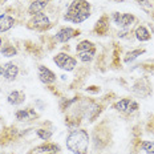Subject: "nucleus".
Returning <instances> with one entry per match:
<instances>
[{
  "label": "nucleus",
  "mask_w": 154,
  "mask_h": 154,
  "mask_svg": "<svg viewBox=\"0 0 154 154\" xmlns=\"http://www.w3.org/2000/svg\"><path fill=\"white\" fill-rule=\"evenodd\" d=\"M112 17H113L114 23L117 24L120 28H124V29L130 28L131 25H133L134 21H136V17H134V15H131V14H121V12H114Z\"/></svg>",
  "instance_id": "39448f33"
},
{
  "label": "nucleus",
  "mask_w": 154,
  "mask_h": 154,
  "mask_svg": "<svg viewBox=\"0 0 154 154\" xmlns=\"http://www.w3.org/2000/svg\"><path fill=\"white\" fill-rule=\"evenodd\" d=\"M3 68H4L3 77L5 79V81H15L16 77L19 76V66L14 63H7Z\"/></svg>",
  "instance_id": "9d476101"
},
{
  "label": "nucleus",
  "mask_w": 154,
  "mask_h": 154,
  "mask_svg": "<svg viewBox=\"0 0 154 154\" xmlns=\"http://www.w3.org/2000/svg\"><path fill=\"white\" fill-rule=\"evenodd\" d=\"M29 29H36V31H45L47 28L51 27V20L49 17L40 12V14H36L33 16H31V20L28 21V25H27Z\"/></svg>",
  "instance_id": "7ed1b4c3"
},
{
  "label": "nucleus",
  "mask_w": 154,
  "mask_h": 154,
  "mask_svg": "<svg viewBox=\"0 0 154 154\" xmlns=\"http://www.w3.org/2000/svg\"><path fill=\"white\" fill-rule=\"evenodd\" d=\"M89 16H91V4L86 0H72L64 15V20L73 24H81L86 19H89Z\"/></svg>",
  "instance_id": "f03ea898"
},
{
  "label": "nucleus",
  "mask_w": 154,
  "mask_h": 154,
  "mask_svg": "<svg viewBox=\"0 0 154 154\" xmlns=\"http://www.w3.org/2000/svg\"><path fill=\"white\" fill-rule=\"evenodd\" d=\"M89 134L85 129H73L66 136L65 143L69 152L73 154H88L89 149Z\"/></svg>",
  "instance_id": "f257e3e1"
},
{
  "label": "nucleus",
  "mask_w": 154,
  "mask_h": 154,
  "mask_svg": "<svg viewBox=\"0 0 154 154\" xmlns=\"http://www.w3.org/2000/svg\"><path fill=\"white\" fill-rule=\"evenodd\" d=\"M131 91H133V93H136L137 96L145 98L152 93V88H150V84L146 79H141V80H138V81L134 82Z\"/></svg>",
  "instance_id": "0eeeda50"
},
{
  "label": "nucleus",
  "mask_w": 154,
  "mask_h": 154,
  "mask_svg": "<svg viewBox=\"0 0 154 154\" xmlns=\"http://www.w3.org/2000/svg\"><path fill=\"white\" fill-rule=\"evenodd\" d=\"M2 45H3V38L0 37V48H2Z\"/></svg>",
  "instance_id": "a878e982"
},
{
  "label": "nucleus",
  "mask_w": 154,
  "mask_h": 154,
  "mask_svg": "<svg viewBox=\"0 0 154 154\" xmlns=\"http://www.w3.org/2000/svg\"><path fill=\"white\" fill-rule=\"evenodd\" d=\"M108 31H109V17L106 15H102L94 25V32L98 33L100 36H104Z\"/></svg>",
  "instance_id": "4468645a"
},
{
  "label": "nucleus",
  "mask_w": 154,
  "mask_h": 154,
  "mask_svg": "<svg viewBox=\"0 0 154 154\" xmlns=\"http://www.w3.org/2000/svg\"><path fill=\"white\" fill-rule=\"evenodd\" d=\"M76 66H77V60L73 56H69L68 59H66V61L64 63V65L61 66V69L66 70V72H72Z\"/></svg>",
  "instance_id": "412c9836"
},
{
  "label": "nucleus",
  "mask_w": 154,
  "mask_h": 154,
  "mask_svg": "<svg viewBox=\"0 0 154 154\" xmlns=\"http://www.w3.org/2000/svg\"><path fill=\"white\" fill-rule=\"evenodd\" d=\"M45 154H57V153H45Z\"/></svg>",
  "instance_id": "bb28decb"
},
{
  "label": "nucleus",
  "mask_w": 154,
  "mask_h": 154,
  "mask_svg": "<svg viewBox=\"0 0 154 154\" xmlns=\"http://www.w3.org/2000/svg\"><path fill=\"white\" fill-rule=\"evenodd\" d=\"M94 43H92V41H89V40H82V41H80L79 44L76 45V52L79 53V52H84V51H88V49H91V48H94Z\"/></svg>",
  "instance_id": "6ab92c4d"
},
{
  "label": "nucleus",
  "mask_w": 154,
  "mask_h": 154,
  "mask_svg": "<svg viewBox=\"0 0 154 154\" xmlns=\"http://www.w3.org/2000/svg\"><path fill=\"white\" fill-rule=\"evenodd\" d=\"M3 73H4V68H3V66H0V77L3 76Z\"/></svg>",
  "instance_id": "393cba45"
},
{
  "label": "nucleus",
  "mask_w": 154,
  "mask_h": 154,
  "mask_svg": "<svg viewBox=\"0 0 154 154\" xmlns=\"http://www.w3.org/2000/svg\"><path fill=\"white\" fill-rule=\"evenodd\" d=\"M143 53H145V49H143V48H137V49L130 51V52H128L126 54H125L124 63H125V64H129V63H131V61H134L137 57L141 56V54H143Z\"/></svg>",
  "instance_id": "a211bd4d"
},
{
  "label": "nucleus",
  "mask_w": 154,
  "mask_h": 154,
  "mask_svg": "<svg viewBox=\"0 0 154 154\" xmlns=\"http://www.w3.org/2000/svg\"><path fill=\"white\" fill-rule=\"evenodd\" d=\"M69 57V54L68 53H64V52H60V53H57L56 56L53 57V61L54 64H56L59 68H61V66L64 65V63L66 61V59Z\"/></svg>",
  "instance_id": "5701e85b"
},
{
  "label": "nucleus",
  "mask_w": 154,
  "mask_h": 154,
  "mask_svg": "<svg viewBox=\"0 0 154 154\" xmlns=\"http://www.w3.org/2000/svg\"><path fill=\"white\" fill-rule=\"evenodd\" d=\"M96 47L94 48H91V49H88V51H84V52H79L77 53V57H79V60L81 63H91L93 59H94V56H96Z\"/></svg>",
  "instance_id": "f3484780"
},
{
  "label": "nucleus",
  "mask_w": 154,
  "mask_h": 154,
  "mask_svg": "<svg viewBox=\"0 0 154 154\" xmlns=\"http://www.w3.org/2000/svg\"><path fill=\"white\" fill-rule=\"evenodd\" d=\"M15 118L20 122H29L38 118V114L35 112V109L32 108H27V109H20L15 113Z\"/></svg>",
  "instance_id": "6e6552de"
},
{
  "label": "nucleus",
  "mask_w": 154,
  "mask_h": 154,
  "mask_svg": "<svg viewBox=\"0 0 154 154\" xmlns=\"http://www.w3.org/2000/svg\"><path fill=\"white\" fill-rule=\"evenodd\" d=\"M140 108L138 102L130 100V98H122V100L117 101L113 104V109H116L117 112H121V113L125 114H131L134 112H137Z\"/></svg>",
  "instance_id": "20e7f679"
},
{
  "label": "nucleus",
  "mask_w": 154,
  "mask_h": 154,
  "mask_svg": "<svg viewBox=\"0 0 154 154\" xmlns=\"http://www.w3.org/2000/svg\"><path fill=\"white\" fill-rule=\"evenodd\" d=\"M7 101L11 105H14V106H19V105L24 104V101H25V93L21 92V91H12L8 94Z\"/></svg>",
  "instance_id": "ddd939ff"
},
{
  "label": "nucleus",
  "mask_w": 154,
  "mask_h": 154,
  "mask_svg": "<svg viewBox=\"0 0 154 154\" xmlns=\"http://www.w3.org/2000/svg\"><path fill=\"white\" fill-rule=\"evenodd\" d=\"M141 149L147 154H154V141H143L141 143Z\"/></svg>",
  "instance_id": "b1692460"
},
{
  "label": "nucleus",
  "mask_w": 154,
  "mask_h": 154,
  "mask_svg": "<svg viewBox=\"0 0 154 154\" xmlns=\"http://www.w3.org/2000/svg\"><path fill=\"white\" fill-rule=\"evenodd\" d=\"M38 79H40L41 82L49 85V84L56 82L57 77L49 68H47V66H44V65H38Z\"/></svg>",
  "instance_id": "1a4fd4ad"
},
{
  "label": "nucleus",
  "mask_w": 154,
  "mask_h": 154,
  "mask_svg": "<svg viewBox=\"0 0 154 154\" xmlns=\"http://www.w3.org/2000/svg\"><path fill=\"white\" fill-rule=\"evenodd\" d=\"M2 54L3 56H5V57H14L17 54V49L14 47V45H9V44H7V45H4L2 48Z\"/></svg>",
  "instance_id": "4be33fe9"
},
{
  "label": "nucleus",
  "mask_w": 154,
  "mask_h": 154,
  "mask_svg": "<svg viewBox=\"0 0 154 154\" xmlns=\"http://www.w3.org/2000/svg\"><path fill=\"white\" fill-rule=\"evenodd\" d=\"M80 35V31L75 29L72 27H63L57 31L56 36H54V40L57 43H68L69 40H72L73 37L79 36Z\"/></svg>",
  "instance_id": "423d86ee"
},
{
  "label": "nucleus",
  "mask_w": 154,
  "mask_h": 154,
  "mask_svg": "<svg viewBox=\"0 0 154 154\" xmlns=\"http://www.w3.org/2000/svg\"><path fill=\"white\" fill-rule=\"evenodd\" d=\"M51 0H33V2L29 4V7H28L27 12L29 16H33L36 14H40V12H43V9L47 8V5L49 4Z\"/></svg>",
  "instance_id": "f8f14e48"
},
{
  "label": "nucleus",
  "mask_w": 154,
  "mask_h": 154,
  "mask_svg": "<svg viewBox=\"0 0 154 154\" xmlns=\"http://www.w3.org/2000/svg\"><path fill=\"white\" fill-rule=\"evenodd\" d=\"M32 152L33 153H44V154L45 153H59V152H61V147H60V145L53 143V142H44V143H41V145L33 147Z\"/></svg>",
  "instance_id": "9b49d317"
},
{
  "label": "nucleus",
  "mask_w": 154,
  "mask_h": 154,
  "mask_svg": "<svg viewBox=\"0 0 154 154\" xmlns=\"http://www.w3.org/2000/svg\"><path fill=\"white\" fill-rule=\"evenodd\" d=\"M36 134H37V137L40 140L49 141L51 138H52V136H53V131L51 129H43V128H40V129L36 130Z\"/></svg>",
  "instance_id": "aec40b11"
},
{
  "label": "nucleus",
  "mask_w": 154,
  "mask_h": 154,
  "mask_svg": "<svg viewBox=\"0 0 154 154\" xmlns=\"http://www.w3.org/2000/svg\"><path fill=\"white\" fill-rule=\"evenodd\" d=\"M15 19L8 15H0V32H7L15 25Z\"/></svg>",
  "instance_id": "dca6fc26"
},
{
  "label": "nucleus",
  "mask_w": 154,
  "mask_h": 154,
  "mask_svg": "<svg viewBox=\"0 0 154 154\" xmlns=\"http://www.w3.org/2000/svg\"><path fill=\"white\" fill-rule=\"evenodd\" d=\"M134 36L138 41L141 43H143V41H149L150 38H152V35H150L149 29L145 27V25H138V27L136 28V31H134Z\"/></svg>",
  "instance_id": "2eb2a0df"
}]
</instances>
